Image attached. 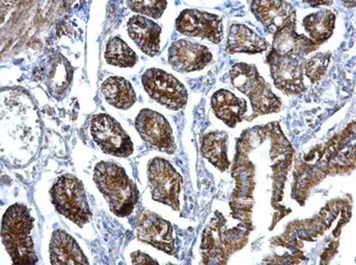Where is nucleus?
<instances>
[{"label": "nucleus", "instance_id": "obj_12", "mask_svg": "<svg viewBox=\"0 0 356 265\" xmlns=\"http://www.w3.org/2000/svg\"><path fill=\"white\" fill-rule=\"evenodd\" d=\"M136 128L143 140L158 151L168 155L176 151L172 128L165 117L160 113L143 109L136 117Z\"/></svg>", "mask_w": 356, "mask_h": 265}, {"label": "nucleus", "instance_id": "obj_14", "mask_svg": "<svg viewBox=\"0 0 356 265\" xmlns=\"http://www.w3.org/2000/svg\"><path fill=\"white\" fill-rule=\"evenodd\" d=\"M136 234L143 243H149L168 255H174L176 251L172 225L149 210H145L140 216Z\"/></svg>", "mask_w": 356, "mask_h": 265}, {"label": "nucleus", "instance_id": "obj_26", "mask_svg": "<svg viewBox=\"0 0 356 265\" xmlns=\"http://www.w3.org/2000/svg\"><path fill=\"white\" fill-rule=\"evenodd\" d=\"M330 60H332L330 52L319 53L309 60H305L303 62V74L309 78L312 83H317L325 75Z\"/></svg>", "mask_w": 356, "mask_h": 265}, {"label": "nucleus", "instance_id": "obj_13", "mask_svg": "<svg viewBox=\"0 0 356 265\" xmlns=\"http://www.w3.org/2000/svg\"><path fill=\"white\" fill-rule=\"evenodd\" d=\"M176 29L187 37H199L214 44L223 37L222 19L199 10H185L176 20Z\"/></svg>", "mask_w": 356, "mask_h": 265}, {"label": "nucleus", "instance_id": "obj_4", "mask_svg": "<svg viewBox=\"0 0 356 265\" xmlns=\"http://www.w3.org/2000/svg\"><path fill=\"white\" fill-rule=\"evenodd\" d=\"M33 219L22 204H14L2 218L1 239L6 252L15 264H37L31 230Z\"/></svg>", "mask_w": 356, "mask_h": 265}, {"label": "nucleus", "instance_id": "obj_18", "mask_svg": "<svg viewBox=\"0 0 356 265\" xmlns=\"http://www.w3.org/2000/svg\"><path fill=\"white\" fill-rule=\"evenodd\" d=\"M128 33L138 47L149 56L157 55L160 50L161 27L143 16H134L128 21Z\"/></svg>", "mask_w": 356, "mask_h": 265}, {"label": "nucleus", "instance_id": "obj_27", "mask_svg": "<svg viewBox=\"0 0 356 265\" xmlns=\"http://www.w3.org/2000/svg\"><path fill=\"white\" fill-rule=\"evenodd\" d=\"M127 6L134 12H140L149 17L158 19L163 15L168 2L166 1H128Z\"/></svg>", "mask_w": 356, "mask_h": 265}, {"label": "nucleus", "instance_id": "obj_23", "mask_svg": "<svg viewBox=\"0 0 356 265\" xmlns=\"http://www.w3.org/2000/svg\"><path fill=\"white\" fill-rule=\"evenodd\" d=\"M303 27L314 44L319 46L325 43L336 27V14L327 8L307 15L302 21Z\"/></svg>", "mask_w": 356, "mask_h": 265}, {"label": "nucleus", "instance_id": "obj_8", "mask_svg": "<svg viewBox=\"0 0 356 265\" xmlns=\"http://www.w3.org/2000/svg\"><path fill=\"white\" fill-rule=\"evenodd\" d=\"M52 202L56 210L82 227L90 221V210L83 185L71 174L60 176L51 189Z\"/></svg>", "mask_w": 356, "mask_h": 265}, {"label": "nucleus", "instance_id": "obj_19", "mask_svg": "<svg viewBox=\"0 0 356 265\" xmlns=\"http://www.w3.org/2000/svg\"><path fill=\"white\" fill-rule=\"evenodd\" d=\"M211 107L215 117L229 128H235L237 123L243 121L248 112V103L227 89L215 92Z\"/></svg>", "mask_w": 356, "mask_h": 265}, {"label": "nucleus", "instance_id": "obj_21", "mask_svg": "<svg viewBox=\"0 0 356 265\" xmlns=\"http://www.w3.org/2000/svg\"><path fill=\"white\" fill-rule=\"evenodd\" d=\"M52 264H88L79 245L64 230H56L50 241Z\"/></svg>", "mask_w": 356, "mask_h": 265}, {"label": "nucleus", "instance_id": "obj_11", "mask_svg": "<svg viewBox=\"0 0 356 265\" xmlns=\"http://www.w3.org/2000/svg\"><path fill=\"white\" fill-rule=\"evenodd\" d=\"M92 138L104 153L115 157H127L134 153V143L119 123L107 114L92 117Z\"/></svg>", "mask_w": 356, "mask_h": 265}, {"label": "nucleus", "instance_id": "obj_6", "mask_svg": "<svg viewBox=\"0 0 356 265\" xmlns=\"http://www.w3.org/2000/svg\"><path fill=\"white\" fill-rule=\"evenodd\" d=\"M229 75L232 84L242 94H246L252 103V114L246 121H252L260 115L281 111V99L271 90L256 66L240 62L232 67Z\"/></svg>", "mask_w": 356, "mask_h": 265}, {"label": "nucleus", "instance_id": "obj_22", "mask_svg": "<svg viewBox=\"0 0 356 265\" xmlns=\"http://www.w3.org/2000/svg\"><path fill=\"white\" fill-rule=\"evenodd\" d=\"M227 141L229 135L225 131L207 132L202 138V155L221 172L227 171L231 166L227 159Z\"/></svg>", "mask_w": 356, "mask_h": 265}, {"label": "nucleus", "instance_id": "obj_2", "mask_svg": "<svg viewBox=\"0 0 356 265\" xmlns=\"http://www.w3.org/2000/svg\"><path fill=\"white\" fill-rule=\"evenodd\" d=\"M250 139L248 131L242 132L236 145V155L232 167V176L236 180V188L229 200L232 216L242 224L254 229L252 207H254V171L256 166L248 157Z\"/></svg>", "mask_w": 356, "mask_h": 265}, {"label": "nucleus", "instance_id": "obj_7", "mask_svg": "<svg viewBox=\"0 0 356 265\" xmlns=\"http://www.w3.org/2000/svg\"><path fill=\"white\" fill-rule=\"evenodd\" d=\"M268 137L273 140L269 155L273 162L271 169L273 172V194L271 204L275 212L273 216V226L270 227V229H273L277 222L281 221L291 212L290 210H286L285 206L282 205L281 202L283 200L286 174L290 169L293 155H294V149L282 132L279 123H268Z\"/></svg>", "mask_w": 356, "mask_h": 265}, {"label": "nucleus", "instance_id": "obj_3", "mask_svg": "<svg viewBox=\"0 0 356 265\" xmlns=\"http://www.w3.org/2000/svg\"><path fill=\"white\" fill-rule=\"evenodd\" d=\"M252 230L254 229L242 223L229 228L225 216L221 212H215L203 233L201 251L204 264H227L232 254L248 243V235Z\"/></svg>", "mask_w": 356, "mask_h": 265}, {"label": "nucleus", "instance_id": "obj_1", "mask_svg": "<svg viewBox=\"0 0 356 265\" xmlns=\"http://www.w3.org/2000/svg\"><path fill=\"white\" fill-rule=\"evenodd\" d=\"M319 48L311 39L296 31V22L273 35V45L266 58L275 87L288 96L305 92L303 62L305 56Z\"/></svg>", "mask_w": 356, "mask_h": 265}, {"label": "nucleus", "instance_id": "obj_10", "mask_svg": "<svg viewBox=\"0 0 356 265\" xmlns=\"http://www.w3.org/2000/svg\"><path fill=\"white\" fill-rule=\"evenodd\" d=\"M142 81L147 94L170 110H180L187 104L188 92L186 88L168 71L155 67L147 69Z\"/></svg>", "mask_w": 356, "mask_h": 265}, {"label": "nucleus", "instance_id": "obj_5", "mask_svg": "<svg viewBox=\"0 0 356 265\" xmlns=\"http://www.w3.org/2000/svg\"><path fill=\"white\" fill-rule=\"evenodd\" d=\"M94 180L115 216L124 218L134 212L140 193L123 168L111 162H101L95 167Z\"/></svg>", "mask_w": 356, "mask_h": 265}, {"label": "nucleus", "instance_id": "obj_25", "mask_svg": "<svg viewBox=\"0 0 356 265\" xmlns=\"http://www.w3.org/2000/svg\"><path fill=\"white\" fill-rule=\"evenodd\" d=\"M105 60L111 66L132 67L138 62V55L123 40L115 37L107 43Z\"/></svg>", "mask_w": 356, "mask_h": 265}, {"label": "nucleus", "instance_id": "obj_28", "mask_svg": "<svg viewBox=\"0 0 356 265\" xmlns=\"http://www.w3.org/2000/svg\"><path fill=\"white\" fill-rule=\"evenodd\" d=\"M132 262L134 264H158L156 260L152 259L149 255L143 253V252H134L131 254Z\"/></svg>", "mask_w": 356, "mask_h": 265}, {"label": "nucleus", "instance_id": "obj_24", "mask_svg": "<svg viewBox=\"0 0 356 265\" xmlns=\"http://www.w3.org/2000/svg\"><path fill=\"white\" fill-rule=\"evenodd\" d=\"M105 100L118 109L131 108L136 102V94L129 81L122 77H109L103 82Z\"/></svg>", "mask_w": 356, "mask_h": 265}, {"label": "nucleus", "instance_id": "obj_16", "mask_svg": "<svg viewBox=\"0 0 356 265\" xmlns=\"http://www.w3.org/2000/svg\"><path fill=\"white\" fill-rule=\"evenodd\" d=\"M252 12L269 35L296 22V10L286 1H252Z\"/></svg>", "mask_w": 356, "mask_h": 265}, {"label": "nucleus", "instance_id": "obj_17", "mask_svg": "<svg viewBox=\"0 0 356 265\" xmlns=\"http://www.w3.org/2000/svg\"><path fill=\"white\" fill-rule=\"evenodd\" d=\"M73 79V67L60 53H54L46 62L44 81L48 92L56 100L65 98Z\"/></svg>", "mask_w": 356, "mask_h": 265}, {"label": "nucleus", "instance_id": "obj_20", "mask_svg": "<svg viewBox=\"0 0 356 265\" xmlns=\"http://www.w3.org/2000/svg\"><path fill=\"white\" fill-rule=\"evenodd\" d=\"M269 45L264 37L243 24L231 25L227 35V51L229 54H258L266 51Z\"/></svg>", "mask_w": 356, "mask_h": 265}, {"label": "nucleus", "instance_id": "obj_15", "mask_svg": "<svg viewBox=\"0 0 356 265\" xmlns=\"http://www.w3.org/2000/svg\"><path fill=\"white\" fill-rule=\"evenodd\" d=\"M212 60L213 55L206 46L186 40L175 42L168 49V62L180 73L201 71Z\"/></svg>", "mask_w": 356, "mask_h": 265}, {"label": "nucleus", "instance_id": "obj_9", "mask_svg": "<svg viewBox=\"0 0 356 265\" xmlns=\"http://www.w3.org/2000/svg\"><path fill=\"white\" fill-rule=\"evenodd\" d=\"M147 178L152 198L179 210L182 178L174 166L162 157H155L149 163Z\"/></svg>", "mask_w": 356, "mask_h": 265}]
</instances>
